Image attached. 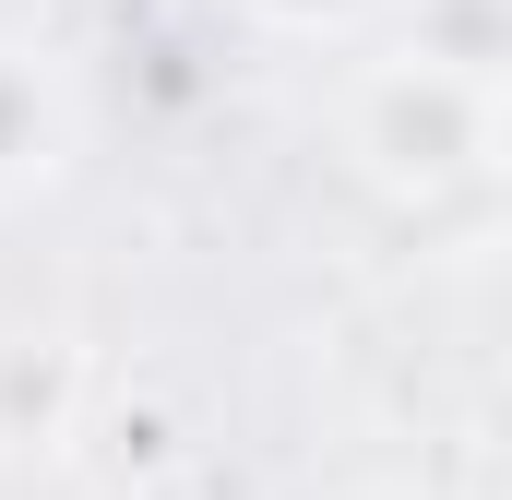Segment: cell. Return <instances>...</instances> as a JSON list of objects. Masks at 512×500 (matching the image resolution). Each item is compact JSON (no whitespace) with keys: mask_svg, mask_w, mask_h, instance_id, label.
Here are the masks:
<instances>
[{"mask_svg":"<svg viewBox=\"0 0 512 500\" xmlns=\"http://www.w3.org/2000/svg\"><path fill=\"white\" fill-rule=\"evenodd\" d=\"M358 155L382 167L393 191H441L489 155V84L441 72V60H393L358 84Z\"/></svg>","mask_w":512,"mask_h":500,"instance_id":"6da1fadb","label":"cell"},{"mask_svg":"<svg viewBox=\"0 0 512 500\" xmlns=\"http://www.w3.org/2000/svg\"><path fill=\"white\" fill-rule=\"evenodd\" d=\"M405 60H441L465 84H501L512 72V0H417L405 12Z\"/></svg>","mask_w":512,"mask_h":500,"instance_id":"7a4b0ae2","label":"cell"},{"mask_svg":"<svg viewBox=\"0 0 512 500\" xmlns=\"http://www.w3.org/2000/svg\"><path fill=\"white\" fill-rule=\"evenodd\" d=\"M48 143H60V96H48V72H36L24 48H0V179H36Z\"/></svg>","mask_w":512,"mask_h":500,"instance_id":"3957f363","label":"cell"},{"mask_svg":"<svg viewBox=\"0 0 512 500\" xmlns=\"http://www.w3.org/2000/svg\"><path fill=\"white\" fill-rule=\"evenodd\" d=\"M0 393L24 405L12 441H60V417H72V346H0Z\"/></svg>","mask_w":512,"mask_h":500,"instance_id":"277c9868","label":"cell"},{"mask_svg":"<svg viewBox=\"0 0 512 500\" xmlns=\"http://www.w3.org/2000/svg\"><path fill=\"white\" fill-rule=\"evenodd\" d=\"M262 12H286V24H334V12H358V0H262Z\"/></svg>","mask_w":512,"mask_h":500,"instance_id":"5b68a950","label":"cell"}]
</instances>
